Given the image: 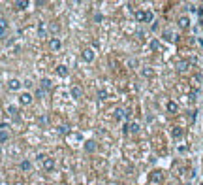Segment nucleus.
<instances>
[{
  "instance_id": "6ab92c4d",
  "label": "nucleus",
  "mask_w": 203,
  "mask_h": 185,
  "mask_svg": "<svg viewBox=\"0 0 203 185\" xmlns=\"http://www.w3.org/2000/svg\"><path fill=\"white\" fill-rule=\"evenodd\" d=\"M8 138H9V134L6 132V130H0V144H2V142H6Z\"/></svg>"
},
{
  "instance_id": "a211bd4d",
  "label": "nucleus",
  "mask_w": 203,
  "mask_h": 185,
  "mask_svg": "<svg viewBox=\"0 0 203 185\" xmlns=\"http://www.w3.org/2000/svg\"><path fill=\"white\" fill-rule=\"evenodd\" d=\"M128 130H132V132H137V130H139V125H137V123H132V125H126V132H128Z\"/></svg>"
},
{
  "instance_id": "423d86ee",
  "label": "nucleus",
  "mask_w": 203,
  "mask_h": 185,
  "mask_svg": "<svg viewBox=\"0 0 203 185\" xmlns=\"http://www.w3.org/2000/svg\"><path fill=\"white\" fill-rule=\"evenodd\" d=\"M60 46H62V43H60L59 38H51V40H49V47H51V51H59Z\"/></svg>"
},
{
  "instance_id": "a878e982",
  "label": "nucleus",
  "mask_w": 203,
  "mask_h": 185,
  "mask_svg": "<svg viewBox=\"0 0 203 185\" xmlns=\"http://www.w3.org/2000/svg\"><path fill=\"white\" fill-rule=\"evenodd\" d=\"M98 96H100V98H105L107 93H105V91H100V93H98Z\"/></svg>"
},
{
  "instance_id": "f03ea898",
  "label": "nucleus",
  "mask_w": 203,
  "mask_h": 185,
  "mask_svg": "<svg viewBox=\"0 0 203 185\" xmlns=\"http://www.w3.org/2000/svg\"><path fill=\"white\" fill-rule=\"evenodd\" d=\"M135 19L137 21H152V13L151 12H135Z\"/></svg>"
},
{
  "instance_id": "4468645a",
  "label": "nucleus",
  "mask_w": 203,
  "mask_h": 185,
  "mask_svg": "<svg viewBox=\"0 0 203 185\" xmlns=\"http://www.w3.org/2000/svg\"><path fill=\"white\" fill-rule=\"evenodd\" d=\"M21 170H25V172H28L30 168H32V165H30V161H21Z\"/></svg>"
},
{
  "instance_id": "4be33fe9",
  "label": "nucleus",
  "mask_w": 203,
  "mask_h": 185,
  "mask_svg": "<svg viewBox=\"0 0 203 185\" xmlns=\"http://www.w3.org/2000/svg\"><path fill=\"white\" fill-rule=\"evenodd\" d=\"M173 136H175V138H180V136H183V130H180V128H173Z\"/></svg>"
},
{
  "instance_id": "1a4fd4ad",
  "label": "nucleus",
  "mask_w": 203,
  "mask_h": 185,
  "mask_svg": "<svg viewBox=\"0 0 203 185\" xmlns=\"http://www.w3.org/2000/svg\"><path fill=\"white\" fill-rule=\"evenodd\" d=\"M179 27H180V28H188V27H190V19H188L186 15H183V17L179 19Z\"/></svg>"
},
{
  "instance_id": "ddd939ff",
  "label": "nucleus",
  "mask_w": 203,
  "mask_h": 185,
  "mask_svg": "<svg viewBox=\"0 0 203 185\" xmlns=\"http://www.w3.org/2000/svg\"><path fill=\"white\" fill-rule=\"evenodd\" d=\"M167 112H169V113H177V104H175L173 100L167 102Z\"/></svg>"
},
{
  "instance_id": "f8f14e48",
  "label": "nucleus",
  "mask_w": 203,
  "mask_h": 185,
  "mask_svg": "<svg viewBox=\"0 0 203 185\" xmlns=\"http://www.w3.org/2000/svg\"><path fill=\"white\" fill-rule=\"evenodd\" d=\"M56 74L62 76V78H66V76H68V68L64 66V64H60V66H56Z\"/></svg>"
},
{
  "instance_id": "aec40b11",
  "label": "nucleus",
  "mask_w": 203,
  "mask_h": 185,
  "mask_svg": "<svg viewBox=\"0 0 203 185\" xmlns=\"http://www.w3.org/2000/svg\"><path fill=\"white\" fill-rule=\"evenodd\" d=\"M15 6H17L19 9H25V8L28 6V2H21V0H19V2H15Z\"/></svg>"
},
{
  "instance_id": "dca6fc26",
  "label": "nucleus",
  "mask_w": 203,
  "mask_h": 185,
  "mask_svg": "<svg viewBox=\"0 0 203 185\" xmlns=\"http://www.w3.org/2000/svg\"><path fill=\"white\" fill-rule=\"evenodd\" d=\"M177 70H179V72H186V70H188V62L180 61V62L177 64Z\"/></svg>"
},
{
  "instance_id": "393cba45",
  "label": "nucleus",
  "mask_w": 203,
  "mask_h": 185,
  "mask_svg": "<svg viewBox=\"0 0 203 185\" xmlns=\"http://www.w3.org/2000/svg\"><path fill=\"white\" fill-rule=\"evenodd\" d=\"M59 132H60V134H66V132H68V127H66V125H62V127L59 128Z\"/></svg>"
},
{
  "instance_id": "b1692460",
  "label": "nucleus",
  "mask_w": 203,
  "mask_h": 185,
  "mask_svg": "<svg viewBox=\"0 0 203 185\" xmlns=\"http://www.w3.org/2000/svg\"><path fill=\"white\" fill-rule=\"evenodd\" d=\"M8 112H9L11 115H17V108H15V106H9V108H8Z\"/></svg>"
},
{
  "instance_id": "bb28decb",
  "label": "nucleus",
  "mask_w": 203,
  "mask_h": 185,
  "mask_svg": "<svg viewBox=\"0 0 203 185\" xmlns=\"http://www.w3.org/2000/svg\"><path fill=\"white\" fill-rule=\"evenodd\" d=\"M151 47H152V49H158V42H156V40L151 42Z\"/></svg>"
},
{
  "instance_id": "39448f33",
  "label": "nucleus",
  "mask_w": 203,
  "mask_h": 185,
  "mask_svg": "<svg viewBox=\"0 0 203 185\" xmlns=\"http://www.w3.org/2000/svg\"><path fill=\"white\" fill-rule=\"evenodd\" d=\"M41 166L47 170V172H51V170L55 168V161H53V159H49V157H45V159L41 161Z\"/></svg>"
},
{
  "instance_id": "6e6552de",
  "label": "nucleus",
  "mask_w": 203,
  "mask_h": 185,
  "mask_svg": "<svg viewBox=\"0 0 203 185\" xmlns=\"http://www.w3.org/2000/svg\"><path fill=\"white\" fill-rule=\"evenodd\" d=\"M85 151H88V153L96 151V142H94V140H88V142L85 144Z\"/></svg>"
},
{
  "instance_id": "412c9836",
  "label": "nucleus",
  "mask_w": 203,
  "mask_h": 185,
  "mask_svg": "<svg viewBox=\"0 0 203 185\" xmlns=\"http://www.w3.org/2000/svg\"><path fill=\"white\" fill-rule=\"evenodd\" d=\"M36 96H38V98H43V96H45V91L41 89V87H40V89H36Z\"/></svg>"
},
{
  "instance_id": "f257e3e1",
  "label": "nucleus",
  "mask_w": 203,
  "mask_h": 185,
  "mask_svg": "<svg viewBox=\"0 0 203 185\" xmlns=\"http://www.w3.org/2000/svg\"><path fill=\"white\" fill-rule=\"evenodd\" d=\"M32 98H34V96H32L30 93H21V94H19V104L28 106V104L32 102Z\"/></svg>"
},
{
  "instance_id": "2eb2a0df",
  "label": "nucleus",
  "mask_w": 203,
  "mask_h": 185,
  "mask_svg": "<svg viewBox=\"0 0 203 185\" xmlns=\"http://www.w3.org/2000/svg\"><path fill=\"white\" fill-rule=\"evenodd\" d=\"M38 32H40V36H41V38L47 36V27H45V23H41V25L38 27Z\"/></svg>"
},
{
  "instance_id": "f3484780",
  "label": "nucleus",
  "mask_w": 203,
  "mask_h": 185,
  "mask_svg": "<svg viewBox=\"0 0 203 185\" xmlns=\"http://www.w3.org/2000/svg\"><path fill=\"white\" fill-rule=\"evenodd\" d=\"M41 89H43V91H49V89H51V80H47V78L41 80Z\"/></svg>"
},
{
  "instance_id": "9b49d317",
  "label": "nucleus",
  "mask_w": 203,
  "mask_h": 185,
  "mask_svg": "<svg viewBox=\"0 0 203 185\" xmlns=\"http://www.w3.org/2000/svg\"><path fill=\"white\" fill-rule=\"evenodd\" d=\"M8 32V21L6 19H0V38Z\"/></svg>"
},
{
  "instance_id": "5701e85b",
  "label": "nucleus",
  "mask_w": 203,
  "mask_h": 185,
  "mask_svg": "<svg viewBox=\"0 0 203 185\" xmlns=\"http://www.w3.org/2000/svg\"><path fill=\"white\" fill-rule=\"evenodd\" d=\"M164 36H166V40H175L173 34H171V30H166V32H164Z\"/></svg>"
},
{
  "instance_id": "0eeeda50",
  "label": "nucleus",
  "mask_w": 203,
  "mask_h": 185,
  "mask_svg": "<svg viewBox=\"0 0 203 185\" xmlns=\"http://www.w3.org/2000/svg\"><path fill=\"white\" fill-rule=\"evenodd\" d=\"M164 179V174L160 172V170H156V172H152V176H151V181H154V183H160Z\"/></svg>"
},
{
  "instance_id": "20e7f679",
  "label": "nucleus",
  "mask_w": 203,
  "mask_h": 185,
  "mask_svg": "<svg viewBox=\"0 0 203 185\" xmlns=\"http://www.w3.org/2000/svg\"><path fill=\"white\" fill-rule=\"evenodd\" d=\"M70 94H72V98H75V100H79V98H81V96H83V89H81V87H72V89H70Z\"/></svg>"
},
{
  "instance_id": "9d476101",
  "label": "nucleus",
  "mask_w": 203,
  "mask_h": 185,
  "mask_svg": "<svg viewBox=\"0 0 203 185\" xmlns=\"http://www.w3.org/2000/svg\"><path fill=\"white\" fill-rule=\"evenodd\" d=\"M83 59H85L87 62H90V61L94 59V51H92V49H85V51H83Z\"/></svg>"
},
{
  "instance_id": "7ed1b4c3",
  "label": "nucleus",
  "mask_w": 203,
  "mask_h": 185,
  "mask_svg": "<svg viewBox=\"0 0 203 185\" xmlns=\"http://www.w3.org/2000/svg\"><path fill=\"white\" fill-rule=\"evenodd\" d=\"M21 85H23V83H21L17 78H11V80L8 81V89H9V91H19Z\"/></svg>"
}]
</instances>
